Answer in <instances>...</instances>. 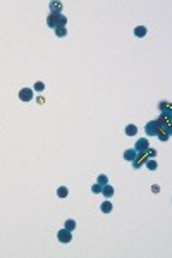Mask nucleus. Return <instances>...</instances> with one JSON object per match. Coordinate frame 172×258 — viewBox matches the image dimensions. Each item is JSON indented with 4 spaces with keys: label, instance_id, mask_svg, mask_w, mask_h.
Returning <instances> with one entry per match:
<instances>
[{
    "label": "nucleus",
    "instance_id": "1",
    "mask_svg": "<svg viewBox=\"0 0 172 258\" xmlns=\"http://www.w3.org/2000/svg\"><path fill=\"white\" fill-rule=\"evenodd\" d=\"M47 26L55 30V28H66L67 26V17L62 14H52L50 12L48 17H47Z\"/></svg>",
    "mask_w": 172,
    "mask_h": 258
},
{
    "label": "nucleus",
    "instance_id": "2",
    "mask_svg": "<svg viewBox=\"0 0 172 258\" xmlns=\"http://www.w3.org/2000/svg\"><path fill=\"white\" fill-rule=\"evenodd\" d=\"M57 239H59L60 243H64V244L71 243V241H72V234H71V231H67L66 227L60 229V231L57 232Z\"/></svg>",
    "mask_w": 172,
    "mask_h": 258
},
{
    "label": "nucleus",
    "instance_id": "3",
    "mask_svg": "<svg viewBox=\"0 0 172 258\" xmlns=\"http://www.w3.org/2000/svg\"><path fill=\"white\" fill-rule=\"evenodd\" d=\"M158 122L157 121H150L148 124L145 126V133H146V136H157L158 134Z\"/></svg>",
    "mask_w": 172,
    "mask_h": 258
},
{
    "label": "nucleus",
    "instance_id": "4",
    "mask_svg": "<svg viewBox=\"0 0 172 258\" xmlns=\"http://www.w3.org/2000/svg\"><path fill=\"white\" fill-rule=\"evenodd\" d=\"M146 150H150V145H148V140H146V138H141V140L136 141V145H134L136 153H146Z\"/></svg>",
    "mask_w": 172,
    "mask_h": 258
},
{
    "label": "nucleus",
    "instance_id": "5",
    "mask_svg": "<svg viewBox=\"0 0 172 258\" xmlns=\"http://www.w3.org/2000/svg\"><path fill=\"white\" fill-rule=\"evenodd\" d=\"M33 98V88H23L19 91V100L21 102H29Z\"/></svg>",
    "mask_w": 172,
    "mask_h": 258
},
{
    "label": "nucleus",
    "instance_id": "6",
    "mask_svg": "<svg viewBox=\"0 0 172 258\" xmlns=\"http://www.w3.org/2000/svg\"><path fill=\"white\" fill-rule=\"evenodd\" d=\"M102 195H103L105 198H110V196L114 195V188L110 184H103V188H102Z\"/></svg>",
    "mask_w": 172,
    "mask_h": 258
},
{
    "label": "nucleus",
    "instance_id": "7",
    "mask_svg": "<svg viewBox=\"0 0 172 258\" xmlns=\"http://www.w3.org/2000/svg\"><path fill=\"white\" fill-rule=\"evenodd\" d=\"M50 11H52V14H60L62 4H60V2H50Z\"/></svg>",
    "mask_w": 172,
    "mask_h": 258
},
{
    "label": "nucleus",
    "instance_id": "8",
    "mask_svg": "<svg viewBox=\"0 0 172 258\" xmlns=\"http://www.w3.org/2000/svg\"><path fill=\"white\" fill-rule=\"evenodd\" d=\"M136 155H138V153H136L134 150H126V151H124V160H127V162H133V160L136 159Z\"/></svg>",
    "mask_w": 172,
    "mask_h": 258
},
{
    "label": "nucleus",
    "instance_id": "9",
    "mask_svg": "<svg viewBox=\"0 0 172 258\" xmlns=\"http://www.w3.org/2000/svg\"><path fill=\"white\" fill-rule=\"evenodd\" d=\"M100 210L103 212V214H110V212H112V203H110L109 200H107V201H103V203H102V206H100Z\"/></svg>",
    "mask_w": 172,
    "mask_h": 258
},
{
    "label": "nucleus",
    "instance_id": "10",
    "mask_svg": "<svg viewBox=\"0 0 172 258\" xmlns=\"http://www.w3.org/2000/svg\"><path fill=\"white\" fill-rule=\"evenodd\" d=\"M145 35H146V28H145V26H136L134 36H136V38H143Z\"/></svg>",
    "mask_w": 172,
    "mask_h": 258
},
{
    "label": "nucleus",
    "instance_id": "11",
    "mask_svg": "<svg viewBox=\"0 0 172 258\" xmlns=\"http://www.w3.org/2000/svg\"><path fill=\"white\" fill-rule=\"evenodd\" d=\"M57 196H59V198H67L69 196V189L66 188V186H60V188L57 189Z\"/></svg>",
    "mask_w": 172,
    "mask_h": 258
},
{
    "label": "nucleus",
    "instance_id": "12",
    "mask_svg": "<svg viewBox=\"0 0 172 258\" xmlns=\"http://www.w3.org/2000/svg\"><path fill=\"white\" fill-rule=\"evenodd\" d=\"M136 133H138V127H136L134 124H129L126 127V134L127 136H136Z\"/></svg>",
    "mask_w": 172,
    "mask_h": 258
},
{
    "label": "nucleus",
    "instance_id": "13",
    "mask_svg": "<svg viewBox=\"0 0 172 258\" xmlns=\"http://www.w3.org/2000/svg\"><path fill=\"white\" fill-rule=\"evenodd\" d=\"M55 36H59V38H64L66 36V35H67V30H66V28H55Z\"/></svg>",
    "mask_w": 172,
    "mask_h": 258
},
{
    "label": "nucleus",
    "instance_id": "14",
    "mask_svg": "<svg viewBox=\"0 0 172 258\" xmlns=\"http://www.w3.org/2000/svg\"><path fill=\"white\" fill-rule=\"evenodd\" d=\"M64 225H66V229H67V231H71V232L76 229V222L72 220V219H69V220H66V224H64Z\"/></svg>",
    "mask_w": 172,
    "mask_h": 258
},
{
    "label": "nucleus",
    "instance_id": "15",
    "mask_svg": "<svg viewBox=\"0 0 172 258\" xmlns=\"http://www.w3.org/2000/svg\"><path fill=\"white\" fill-rule=\"evenodd\" d=\"M97 182H98V184H102V186H103V184H109V177L105 176V174H100Z\"/></svg>",
    "mask_w": 172,
    "mask_h": 258
},
{
    "label": "nucleus",
    "instance_id": "16",
    "mask_svg": "<svg viewBox=\"0 0 172 258\" xmlns=\"http://www.w3.org/2000/svg\"><path fill=\"white\" fill-rule=\"evenodd\" d=\"M146 169H148V170H155V169H157V162H155V160H146Z\"/></svg>",
    "mask_w": 172,
    "mask_h": 258
},
{
    "label": "nucleus",
    "instance_id": "17",
    "mask_svg": "<svg viewBox=\"0 0 172 258\" xmlns=\"http://www.w3.org/2000/svg\"><path fill=\"white\" fill-rule=\"evenodd\" d=\"M33 90H36V91H43V90H45V85H43L41 81H36L34 83V86H33Z\"/></svg>",
    "mask_w": 172,
    "mask_h": 258
},
{
    "label": "nucleus",
    "instance_id": "18",
    "mask_svg": "<svg viewBox=\"0 0 172 258\" xmlns=\"http://www.w3.org/2000/svg\"><path fill=\"white\" fill-rule=\"evenodd\" d=\"M102 188H103V186H102V184H98V182H97V184H93V186H91V191H93L95 195H98V193H102Z\"/></svg>",
    "mask_w": 172,
    "mask_h": 258
},
{
    "label": "nucleus",
    "instance_id": "19",
    "mask_svg": "<svg viewBox=\"0 0 172 258\" xmlns=\"http://www.w3.org/2000/svg\"><path fill=\"white\" fill-rule=\"evenodd\" d=\"M157 136H158V140H160V141H169L170 134H167V133H158Z\"/></svg>",
    "mask_w": 172,
    "mask_h": 258
},
{
    "label": "nucleus",
    "instance_id": "20",
    "mask_svg": "<svg viewBox=\"0 0 172 258\" xmlns=\"http://www.w3.org/2000/svg\"><path fill=\"white\" fill-rule=\"evenodd\" d=\"M158 108H160V110L164 112L165 108H169V103H167V102H160V103H158Z\"/></svg>",
    "mask_w": 172,
    "mask_h": 258
}]
</instances>
